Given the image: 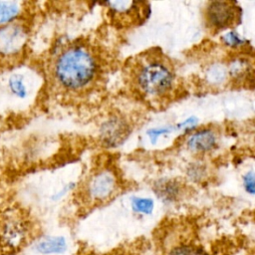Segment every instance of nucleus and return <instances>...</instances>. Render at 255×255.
<instances>
[{
	"label": "nucleus",
	"instance_id": "1",
	"mask_svg": "<svg viewBox=\"0 0 255 255\" xmlns=\"http://www.w3.org/2000/svg\"><path fill=\"white\" fill-rule=\"evenodd\" d=\"M99 62L93 49L83 42L65 45L51 64V78L61 91L76 94L85 91L96 80Z\"/></svg>",
	"mask_w": 255,
	"mask_h": 255
},
{
	"label": "nucleus",
	"instance_id": "2",
	"mask_svg": "<svg viewBox=\"0 0 255 255\" xmlns=\"http://www.w3.org/2000/svg\"><path fill=\"white\" fill-rule=\"evenodd\" d=\"M35 236L31 217L23 209L8 206L0 211V250L18 253L28 247Z\"/></svg>",
	"mask_w": 255,
	"mask_h": 255
},
{
	"label": "nucleus",
	"instance_id": "3",
	"mask_svg": "<svg viewBox=\"0 0 255 255\" xmlns=\"http://www.w3.org/2000/svg\"><path fill=\"white\" fill-rule=\"evenodd\" d=\"M137 89L147 96H163L173 86L174 73L169 64L159 58H147L133 72Z\"/></svg>",
	"mask_w": 255,
	"mask_h": 255
},
{
	"label": "nucleus",
	"instance_id": "4",
	"mask_svg": "<svg viewBox=\"0 0 255 255\" xmlns=\"http://www.w3.org/2000/svg\"><path fill=\"white\" fill-rule=\"evenodd\" d=\"M30 33L24 18L0 26V59L11 61L20 57L27 48Z\"/></svg>",
	"mask_w": 255,
	"mask_h": 255
},
{
	"label": "nucleus",
	"instance_id": "5",
	"mask_svg": "<svg viewBox=\"0 0 255 255\" xmlns=\"http://www.w3.org/2000/svg\"><path fill=\"white\" fill-rule=\"evenodd\" d=\"M118 182L115 173L109 168H102L91 174L81 189L82 199L88 204H101L115 194Z\"/></svg>",
	"mask_w": 255,
	"mask_h": 255
},
{
	"label": "nucleus",
	"instance_id": "6",
	"mask_svg": "<svg viewBox=\"0 0 255 255\" xmlns=\"http://www.w3.org/2000/svg\"><path fill=\"white\" fill-rule=\"evenodd\" d=\"M206 25L215 31L232 27L237 19L240 21L241 9L236 2L211 1L207 3L204 11Z\"/></svg>",
	"mask_w": 255,
	"mask_h": 255
},
{
	"label": "nucleus",
	"instance_id": "7",
	"mask_svg": "<svg viewBox=\"0 0 255 255\" xmlns=\"http://www.w3.org/2000/svg\"><path fill=\"white\" fill-rule=\"evenodd\" d=\"M28 248L34 255H68L71 241L64 233H44L35 235Z\"/></svg>",
	"mask_w": 255,
	"mask_h": 255
},
{
	"label": "nucleus",
	"instance_id": "8",
	"mask_svg": "<svg viewBox=\"0 0 255 255\" xmlns=\"http://www.w3.org/2000/svg\"><path fill=\"white\" fill-rule=\"evenodd\" d=\"M130 131L131 129L125 119L113 116L101 124L99 136L104 146L117 147L126 141Z\"/></svg>",
	"mask_w": 255,
	"mask_h": 255
},
{
	"label": "nucleus",
	"instance_id": "9",
	"mask_svg": "<svg viewBox=\"0 0 255 255\" xmlns=\"http://www.w3.org/2000/svg\"><path fill=\"white\" fill-rule=\"evenodd\" d=\"M217 138L210 128H201L193 132L187 139V147L195 152H207L215 148Z\"/></svg>",
	"mask_w": 255,
	"mask_h": 255
},
{
	"label": "nucleus",
	"instance_id": "10",
	"mask_svg": "<svg viewBox=\"0 0 255 255\" xmlns=\"http://www.w3.org/2000/svg\"><path fill=\"white\" fill-rule=\"evenodd\" d=\"M156 196L165 203H171L178 199L181 188L180 184L174 179L161 178L154 183L153 187Z\"/></svg>",
	"mask_w": 255,
	"mask_h": 255
},
{
	"label": "nucleus",
	"instance_id": "11",
	"mask_svg": "<svg viewBox=\"0 0 255 255\" xmlns=\"http://www.w3.org/2000/svg\"><path fill=\"white\" fill-rule=\"evenodd\" d=\"M6 88L8 93L17 100L24 101L29 98L30 87L28 80L25 75L20 72H14L9 75L6 80Z\"/></svg>",
	"mask_w": 255,
	"mask_h": 255
},
{
	"label": "nucleus",
	"instance_id": "12",
	"mask_svg": "<svg viewBox=\"0 0 255 255\" xmlns=\"http://www.w3.org/2000/svg\"><path fill=\"white\" fill-rule=\"evenodd\" d=\"M24 3L19 1H0V26L24 18Z\"/></svg>",
	"mask_w": 255,
	"mask_h": 255
},
{
	"label": "nucleus",
	"instance_id": "13",
	"mask_svg": "<svg viewBox=\"0 0 255 255\" xmlns=\"http://www.w3.org/2000/svg\"><path fill=\"white\" fill-rule=\"evenodd\" d=\"M227 73L234 81L248 82L250 81L249 78L252 74V68L246 58L236 57L229 62Z\"/></svg>",
	"mask_w": 255,
	"mask_h": 255
},
{
	"label": "nucleus",
	"instance_id": "14",
	"mask_svg": "<svg viewBox=\"0 0 255 255\" xmlns=\"http://www.w3.org/2000/svg\"><path fill=\"white\" fill-rule=\"evenodd\" d=\"M164 255H211L204 247L195 243H178Z\"/></svg>",
	"mask_w": 255,
	"mask_h": 255
},
{
	"label": "nucleus",
	"instance_id": "15",
	"mask_svg": "<svg viewBox=\"0 0 255 255\" xmlns=\"http://www.w3.org/2000/svg\"><path fill=\"white\" fill-rule=\"evenodd\" d=\"M131 211L137 215H151L154 210V201L148 197L133 196L130 198Z\"/></svg>",
	"mask_w": 255,
	"mask_h": 255
},
{
	"label": "nucleus",
	"instance_id": "16",
	"mask_svg": "<svg viewBox=\"0 0 255 255\" xmlns=\"http://www.w3.org/2000/svg\"><path fill=\"white\" fill-rule=\"evenodd\" d=\"M77 187V181L66 180L59 184L55 189H53L49 195V201L52 203H58L65 199L68 194L74 191Z\"/></svg>",
	"mask_w": 255,
	"mask_h": 255
},
{
	"label": "nucleus",
	"instance_id": "17",
	"mask_svg": "<svg viewBox=\"0 0 255 255\" xmlns=\"http://www.w3.org/2000/svg\"><path fill=\"white\" fill-rule=\"evenodd\" d=\"M227 67H224L221 64H213L206 71V80L213 85L223 83L227 79Z\"/></svg>",
	"mask_w": 255,
	"mask_h": 255
},
{
	"label": "nucleus",
	"instance_id": "18",
	"mask_svg": "<svg viewBox=\"0 0 255 255\" xmlns=\"http://www.w3.org/2000/svg\"><path fill=\"white\" fill-rule=\"evenodd\" d=\"M221 41L222 43L230 48H239V47H243L245 44L248 43V41L242 37H240L238 35V33L236 31H228L226 33H224L221 36Z\"/></svg>",
	"mask_w": 255,
	"mask_h": 255
},
{
	"label": "nucleus",
	"instance_id": "19",
	"mask_svg": "<svg viewBox=\"0 0 255 255\" xmlns=\"http://www.w3.org/2000/svg\"><path fill=\"white\" fill-rule=\"evenodd\" d=\"M243 186L247 193L255 194V172L253 170H248L243 175Z\"/></svg>",
	"mask_w": 255,
	"mask_h": 255
},
{
	"label": "nucleus",
	"instance_id": "20",
	"mask_svg": "<svg viewBox=\"0 0 255 255\" xmlns=\"http://www.w3.org/2000/svg\"><path fill=\"white\" fill-rule=\"evenodd\" d=\"M171 131V128L163 127V128H152L146 130V134L149 137V140L151 142V144H155L157 142V139L160 135L163 134H167Z\"/></svg>",
	"mask_w": 255,
	"mask_h": 255
},
{
	"label": "nucleus",
	"instance_id": "21",
	"mask_svg": "<svg viewBox=\"0 0 255 255\" xmlns=\"http://www.w3.org/2000/svg\"><path fill=\"white\" fill-rule=\"evenodd\" d=\"M198 120L196 117H189L186 120H184L182 123L177 124L176 128H193L197 124Z\"/></svg>",
	"mask_w": 255,
	"mask_h": 255
}]
</instances>
